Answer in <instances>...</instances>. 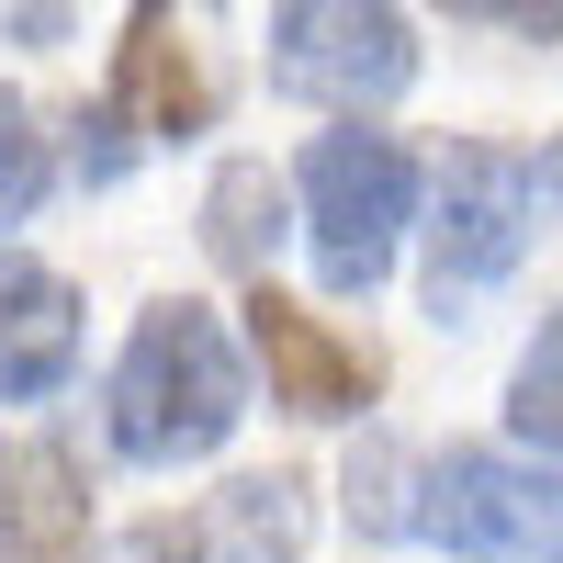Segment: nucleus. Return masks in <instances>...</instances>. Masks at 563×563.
Wrapping results in <instances>:
<instances>
[{
    "label": "nucleus",
    "instance_id": "obj_11",
    "mask_svg": "<svg viewBox=\"0 0 563 563\" xmlns=\"http://www.w3.org/2000/svg\"><path fill=\"white\" fill-rule=\"evenodd\" d=\"M282 238H294V192L271 180V158H225V169L203 180V260L238 271L249 294H260L271 260H282Z\"/></svg>",
    "mask_w": 563,
    "mask_h": 563
},
{
    "label": "nucleus",
    "instance_id": "obj_10",
    "mask_svg": "<svg viewBox=\"0 0 563 563\" xmlns=\"http://www.w3.org/2000/svg\"><path fill=\"white\" fill-rule=\"evenodd\" d=\"M192 541H203V563H305V541H316V485H305V474H238L225 496H203Z\"/></svg>",
    "mask_w": 563,
    "mask_h": 563
},
{
    "label": "nucleus",
    "instance_id": "obj_9",
    "mask_svg": "<svg viewBox=\"0 0 563 563\" xmlns=\"http://www.w3.org/2000/svg\"><path fill=\"white\" fill-rule=\"evenodd\" d=\"M79 372V282L0 249V406H45Z\"/></svg>",
    "mask_w": 563,
    "mask_h": 563
},
{
    "label": "nucleus",
    "instance_id": "obj_12",
    "mask_svg": "<svg viewBox=\"0 0 563 563\" xmlns=\"http://www.w3.org/2000/svg\"><path fill=\"white\" fill-rule=\"evenodd\" d=\"M507 429H519L530 462H563V305L530 327L519 372H507Z\"/></svg>",
    "mask_w": 563,
    "mask_h": 563
},
{
    "label": "nucleus",
    "instance_id": "obj_14",
    "mask_svg": "<svg viewBox=\"0 0 563 563\" xmlns=\"http://www.w3.org/2000/svg\"><path fill=\"white\" fill-rule=\"evenodd\" d=\"M45 180H57V147H45V124H34L23 90H0V238L45 203Z\"/></svg>",
    "mask_w": 563,
    "mask_h": 563
},
{
    "label": "nucleus",
    "instance_id": "obj_5",
    "mask_svg": "<svg viewBox=\"0 0 563 563\" xmlns=\"http://www.w3.org/2000/svg\"><path fill=\"white\" fill-rule=\"evenodd\" d=\"M260 68L282 102H316V113H372L417 79V23L384 12V0H282L271 34H260Z\"/></svg>",
    "mask_w": 563,
    "mask_h": 563
},
{
    "label": "nucleus",
    "instance_id": "obj_7",
    "mask_svg": "<svg viewBox=\"0 0 563 563\" xmlns=\"http://www.w3.org/2000/svg\"><path fill=\"white\" fill-rule=\"evenodd\" d=\"M102 102L135 124V147H192V135H214L225 90H214V68H203V45L180 34V12H135Z\"/></svg>",
    "mask_w": 563,
    "mask_h": 563
},
{
    "label": "nucleus",
    "instance_id": "obj_4",
    "mask_svg": "<svg viewBox=\"0 0 563 563\" xmlns=\"http://www.w3.org/2000/svg\"><path fill=\"white\" fill-rule=\"evenodd\" d=\"M429 192V316L462 327V305H485L507 271L530 260V158L519 147H485V135H462V147L440 158V180H417Z\"/></svg>",
    "mask_w": 563,
    "mask_h": 563
},
{
    "label": "nucleus",
    "instance_id": "obj_18",
    "mask_svg": "<svg viewBox=\"0 0 563 563\" xmlns=\"http://www.w3.org/2000/svg\"><path fill=\"white\" fill-rule=\"evenodd\" d=\"M530 203H563V135H552V147L530 158Z\"/></svg>",
    "mask_w": 563,
    "mask_h": 563
},
{
    "label": "nucleus",
    "instance_id": "obj_6",
    "mask_svg": "<svg viewBox=\"0 0 563 563\" xmlns=\"http://www.w3.org/2000/svg\"><path fill=\"white\" fill-rule=\"evenodd\" d=\"M238 316H249V350H238V361H260V384H271L282 417H305V429H339V417L372 406V384H384V372H372V350L339 339V327H327L316 305H294L282 282H260Z\"/></svg>",
    "mask_w": 563,
    "mask_h": 563
},
{
    "label": "nucleus",
    "instance_id": "obj_8",
    "mask_svg": "<svg viewBox=\"0 0 563 563\" xmlns=\"http://www.w3.org/2000/svg\"><path fill=\"white\" fill-rule=\"evenodd\" d=\"M0 563H90V485L68 440L0 429Z\"/></svg>",
    "mask_w": 563,
    "mask_h": 563
},
{
    "label": "nucleus",
    "instance_id": "obj_1",
    "mask_svg": "<svg viewBox=\"0 0 563 563\" xmlns=\"http://www.w3.org/2000/svg\"><path fill=\"white\" fill-rule=\"evenodd\" d=\"M249 417V361L225 339V316L169 294L135 316V339L102 384V440L135 462V474H180V462H214Z\"/></svg>",
    "mask_w": 563,
    "mask_h": 563
},
{
    "label": "nucleus",
    "instance_id": "obj_17",
    "mask_svg": "<svg viewBox=\"0 0 563 563\" xmlns=\"http://www.w3.org/2000/svg\"><path fill=\"white\" fill-rule=\"evenodd\" d=\"M496 34H563V0H496V12H474Z\"/></svg>",
    "mask_w": 563,
    "mask_h": 563
},
{
    "label": "nucleus",
    "instance_id": "obj_15",
    "mask_svg": "<svg viewBox=\"0 0 563 563\" xmlns=\"http://www.w3.org/2000/svg\"><path fill=\"white\" fill-rule=\"evenodd\" d=\"M135 158H147V147H135V124H124L113 102H79V113H68V169H79V192H113Z\"/></svg>",
    "mask_w": 563,
    "mask_h": 563
},
{
    "label": "nucleus",
    "instance_id": "obj_16",
    "mask_svg": "<svg viewBox=\"0 0 563 563\" xmlns=\"http://www.w3.org/2000/svg\"><path fill=\"white\" fill-rule=\"evenodd\" d=\"M124 563H203V541H192V519H135Z\"/></svg>",
    "mask_w": 563,
    "mask_h": 563
},
{
    "label": "nucleus",
    "instance_id": "obj_3",
    "mask_svg": "<svg viewBox=\"0 0 563 563\" xmlns=\"http://www.w3.org/2000/svg\"><path fill=\"white\" fill-rule=\"evenodd\" d=\"M294 214H305V260L339 305L384 294V271L417 225V158L406 135H372V124H339L305 147V180H294Z\"/></svg>",
    "mask_w": 563,
    "mask_h": 563
},
{
    "label": "nucleus",
    "instance_id": "obj_2",
    "mask_svg": "<svg viewBox=\"0 0 563 563\" xmlns=\"http://www.w3.org/2000/svg\"><path fill=\"white\" fill-rule=\"evenodd\" d=\"M406 541H429L451 563H563V462L485 451V440L417 451Z\"/></svg>",
    "mask_w": 563,
    "mask_h": 563
},
{
    "label": "nucleus",
    "instance_id": "obj_13",
    "mask_svg": "<svg viewBox=\"0 0 563 563\" xmlns=\"http://www.w3.org/2000/svg\"><path fill=\"white\" fill-rule=\"evenodd\" d=\"M406 485H417V451H406V440H384V429H361L350 474H339L350 530H361V541H406Z\"/></svg>",
    "mask_w": 563,
    "mask_h": 563
}]
</instances>
